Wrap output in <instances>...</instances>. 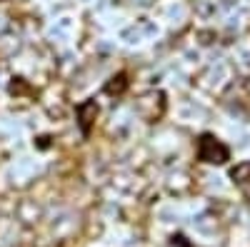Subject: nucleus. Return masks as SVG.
Wrapping results in <instances>:
<instances>
[{"instance_id":"obj_1","label":"nucleus","mask_w":250,"mask_h":247,"mask_svg":"<svg viewBox=\"0 0 250 247\" xmlns=\"http://www.w3.org/2000/svg\"><path fill=\"white\" fill-rule=\"evenodd\" d=\"M198 160L208 162V165H223L230 160V150H228L220 140H215L213 135H200L198 140Z\"/></svg>"},{"instance_id":"obj_6","label":"nucleus","mask_w":250,"mask_h":247,"mask_svg":"<svg viewBox=\"0 0 250 247\" xmlns=\"http://www.w3.org/2000/svg\"><path fill=\"white\" fill-rule=\"evenodd\" d=\"M10 95L20 97V95H30V85H28V80L25 77H13L10 80V85H8Z\"/></svg>"},{"instance_id":"obj_2","label":"nucleus","mask_w":250,"mask_h":247,"mask_svg":"<svg viewBox=\"0 0 250 247\" xmlns=\"http://www.w3.org/2000/svg\"><path fill=\"white\" fill-rule=\"evenodd\" d=\"M138 113L145 117V120H158L163 113H165V95L163 93H148L138 100Z\"/></svg>"},{"instance_id":"obj_8","label":"nucleus","mask_w":250,"mask_h":247,"mask_svg":"<svg viewBox=\"0 0 250 247\" xmlns=\"http://www.w3.org/2000/svg\"><path fill=\"white\" fill-rule=\"evenodd\" d=\"M48 145H50V137H48V135H43V137H38V148H43V150H45Z\"/></svg>"},{"instance_id":"obj_5","label":"nucleus","mask_w":250,"mask_h":247,"mask_svg":"<svg viewBox=\"0 0 250 247\" xmlns=\"http://www.w3.org/2000/svg\"><path fill=\"white\" fill-rule=\"evenodd\" d=\"M230 180L238 182V185H248V182H250V160L235 165V168L230 170Z\"/></svg>"},{"instance_id":"obj_9","label":"nucleus","mask_w":250,"mask_h":247,"mask_svg":"<svg viewBox=\"0 0 250 247\" xmlns=\"http://www.w3.org/2000/svg\"><path fill=\"white\" fill-rule=\"evenodd\" d=\"M243 90H245V95H250V75L243 77Z\"/></svg>"},{"instance_id":"obj_7","label":"nucleus","mask_w":250,"mask_h":247,"mask_svg":"<svg viewBox=\"0 0 250 247\" xmlns=\"http://www.w3.org/2000/svg\"><path fill=\"white\" fill-rule=\"evenodd\" d=\"M195 40L200 45H213L215 40H218V35H215V30H198L195 33Z\"/></svg>"},{"instance_id":"obj_4","label":"nucleus","mask_w":250,"mask_h":247,"mask_svg":"<svg viewBox=\"0 0 250 247\" xmlns=\"http://www.w3.org/2000/svg\"><path fill=\"white\" fill-rule=\"evenodd\" d=\"M105 95H110V97H118V95H123L125 90H128V75L125 73H118V75H113L108 82H105Z\"/></svg>"},{"instance_id":"obj_3","label":"nucleus","mask_w":250,"mask_h":247,"mask_svg":"<svg viewBox=\"0 0 250 247\" xmlns=\"http://www.w3.org/2000/svg\"><path fill=\"white\" fill-rule=\"evenodd\" d=\"M75 113H78V125H80L83 135H90L93 122H95V117H98V102H95V100H85V102H80Z\"/></svg>"}]
</instances>
